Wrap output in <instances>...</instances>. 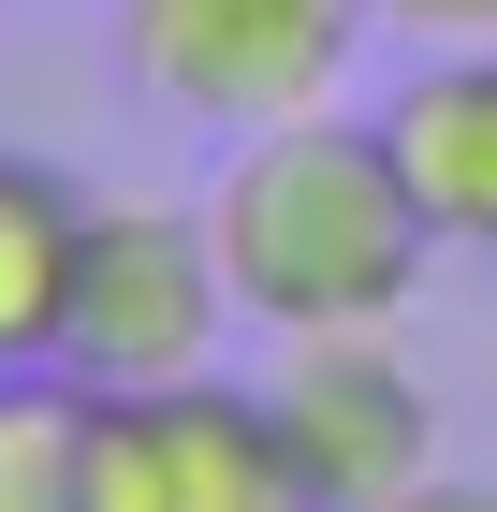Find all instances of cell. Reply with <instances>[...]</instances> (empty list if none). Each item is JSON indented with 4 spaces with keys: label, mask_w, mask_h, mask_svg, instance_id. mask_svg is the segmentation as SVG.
Instances as JSON below:
<instances>
[{
    "label": "cell",
    "mask_w": 497,
    "mask_h": 512,
    "mask_svg": "<svg viewBox=\"0 0 497 512\" xmlns=\"http://www.w3.org/2000/svg\"><path fill=\"white\" fill-rule=\"evenodd\" d=\"M205 235H220L234 322H264V337H337V322H410L439 220L410 205L381 118L307 103V118L234 132L220 191H205Z\"/></svg>",
    "instance_id": "1"
},
{
    "label": "cell",
    "mask_w": 497,
    "mask_h": 512,
    "mask_svg": "<svg viewBox=\"0 0 497 512\" xmlns=\"http://www.w3.org/2000/svg\"><path fill=\"white\" fill-rule=\"evenodd\" d=\"M366 0H117V59L147 103L205 132H264V118H307L337 103L351 59H366Z\"/></svg>",
    "instance_id": "2"
},
{
    "label": "cell",
    "mask_w": 497,
    "mask_h": 512,
    "mask_svg": "<svg viewBox=\"0 0 497 512\" xmlns=\"http://www.w3.org/2000/svg\"><path fill=\"white\" fill-rule=\"evenodd\" d=\"M220 322H234V278H220V235H205L191 205H88L74 308H59V366L88 395L205 381L220 366Z\"/></svg>",
    "instance_id": "3"
},
{
    "label": "cell",
    "mask_w": 497,
    "mask_h": 512,
    "mask_svg": "<svg viewBox=\"0 0 497 512\" xmlns=\"http://www.w3.org/2000/svg\"><path fill=\"white\" fill-rule=\"evenodd\" d=\"M88 483H103V512H322L278 410L249 381H220V366L161 381V395H103Z\"/></svg>",
    "instance_id": "4"
},
{
    "label": "cell",
    "mask_w": 497,
    "mask_h": 512,
    "mask_svg": "<svg viewBox=\"0 0 497 512\" xmlns=\"http://www.w3.org/2000/svg\"><path fill=\"white\" fill-rule=\"evenodd\" d=\"M278 439H293V469L322 512H366L395 483L439 469V395L424 366L395 352V322H337V337H278V381H264Z\"/></svg>",
    "instance_id": "5"
},
{
    "label": "cell",
    "mask_w": 497,
    "mask_h": 512,
    "mask_svg": "<svg viewBox=\"0 0 497 512\" xmlns=\"http://www.w3.org/2000/svg\"><path fill=\"white\" fill-rule=\"evenodd\" d=\"M366 118H381L410 205L439 220V249H497V44H424Z\"/></svg>",
    "instance_id": "6"
},
{
    "label": "cell",
    "mask_w": 497,
    "mask_h": 512,
    "mask_svg": "<svg viewBox=\"0 0 497 512\" xmlns=\"http://www.w3.org/2000/svg\"><path fill=\"white\" fill-rule=\"evenodd\" d=\"M74 249H88V205H74V176H44L30 147H0V381H15V366H59Z\"/></svg>",
    "instance_id": "7"
},
{
    "label": "cell",
    "mask_w": 497,
    "mask_h": 512,
    "mask_svg": "<svg viewBox=\"0 0 497 512\" xmlns=\"http://www.w3.org/2000/svg\"><path fill=\"white\" fill-rule=\"evenodd\" d=\"M88 439H103V395L74 366H15L0 381V512H103Z\"/></svg>",
    "instance_id": "8"
},
{
    "label": "cell",
    "mask_w": 497,
    "mask_h": 512,
    "mask_svg": "<svg viewBox=\"0 0 497 512\" xmlns=\"http://www.w3.org/2000/svg\"><path fill=\"white\" fill-rule=\"evenodd\" d=\"M395 44H497V0H366Z\"/></svg>",
    "instance_id": "9"
},
{
    "label": "cell",
    "mask_w": 497,
    "mask_h": 512,
    "mask_svg": "<svg viewBox=\"0 0 497 512\" xmlns=\"http://www.w3.org/2000/svg\"><path fill=\"white\" fill-rule=\"evenodd\" d=\"M366 512H497V483H439L424 469V483H395V498H366Z\"/></svg>",
    "instance_id": "10"
}]
</instances>
